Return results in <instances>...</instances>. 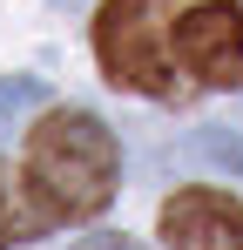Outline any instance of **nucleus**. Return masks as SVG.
Masks as SVG:
<instances>
[{"instance_id":"nucleus-1","label":"nucleus","mask_w":243,"mask_h":250,"mask_svg":"<svg viewBox=\"0 0 243 250\" xmlns=\"http://www.w3.org/2000/svg\"><path fill=\"white\" fill-rule=\"evenodd\" d=\"M122 176V149L115 135L81 115V108H61L27 135V189H34L40 216L54 223H81V216H101L108 196H115Z\"/></svg>"},{"instance_id":"nucleus-2","label":"nucleus","mask_w":243,"mask_h":250,"mask_svg":"<svg viewBox=\"0 0 243 250\" xmlns=\"http://www.w3.org/2000/svg\"><path fill=\"white\" fill-rule=\"evenodd\" d=\"M169 27H176V0H101V21H95V54L108 68L115 88L135 95H176V68H169Z\"/></svg>"},{"instance_id":"nucleus-3","label":"nucleus","mask_w":243,"mask_h":250,"mask_svg":"<svg viewBox=\"0 0 243 250\" xmlns=\"http://www.w3.org/2000/svg\"><path fill=\"white\" fill-rule=\"evenodd\" d=\"M176 54L182 68L209 88H243V7L230 0H202L189 14H176Z\"/></svg>"},{"instance_id":"nucleus-4","label":"nucleus","mask_w":243,"mask_h":250,"mask_svg":"<svg viewBox=\"0 0 243 250\" xmlns=\"http://www.w3.org/2000/svg\"><path fill=\"white\" fill-rule=\"evenodd\" d=\"M169 250H243V203L223 189H176L162 203Z\"/></svg>"},{"instance_id":"nucleus-5","label":"nucleus","mask_w":243,"mask_h":250,"mask_svg":"<svg viewBox=\"0 0 243 250\" xmlns=\"http://www.w3.org/2000/svg\"><path fill=\"white\" fill-rule=\"evenodd\" d=\"M40 102H47V88L27 82V75H20V82H0V135H14V122H20L27 108H40Z\"/></svg>"},{"instance_id":"nucleus-6","label":"nucleus","mask_w":243,"mask_h":250,"mask_svg":"<svg viewBox=\"0 0 243 250\" xmlns=\"http://www.w3.org/2000/svg\"><path fill=\"white\" fill-rule=\"evenodd\" d=\"M0 250H7V203H0Z\"/></svg>"}]
</instances>
